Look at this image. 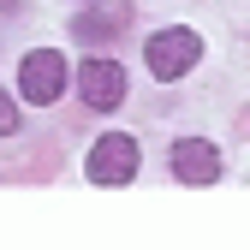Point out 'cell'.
Wrapping results in <instances>:
<instances>
[{
	"label": "cell",
	"mask_w": 250,
	"mask_h": 250,
	"mask_svg": "<svg viewBox=\"0 0 250 250\" xmlns=\"http://www.w3.org/2000/svg\"><path fill=\"white\" fill-rule=\"evenodd\" d=\"M197 54H203V42L191 36V30H155V36H149V48H143L149 78H161V83H179L185 72L197 66Z\"/></svg>",
	"instance_id": "obj_1"
},
{
	"label": "cell",
	"mask_w": 250,
	"mask_h": 250,
	"mask_svg": "<svg viewBox=\"0 0 250 250\" xmlns=\"http://www.w3.org/2000/svg\"><path fill=\"white\" fill-rule=\"evenodd\" d=\"M78 89H83V102L96 107V113H113V107L125 102V72H119V60L89 54L83 66H78Z\"/></svg>",
	"instance_id": "obj_3"
},
{
	"label": "cell",
	"mask_w": 250,
	"mask_h": 250,
	"mask_svg": "<svg viewBox=\"0 0 250 250\" xmlns=\"http://www.w3.org/2000/svg\"><path fill=\"white\" fill-rule=\"evenodd\" d=\"M89 179L96 185H131L137 179V143L125 131L96 137V149H89Z\"/></svg>",
	"instance_id": "obj_4"
},
{
	"label": "cell",
	"mask_w": 250,
	"mask_h": 250,
	"mask_svg": "<svg viewBox=\"0 0 250 250\" xmlns=\"http://www.w3.org/2000/svg\"><path fill=\"white\" fill-rule=\"evenodd\" d=\"M119 24H125L119 12H113V18H96V12H83V18H78V36H83V42H107Z\"/></svg>",
	"instance_id": "obj_6"
},
{
	"label": "cell",
	"mask_w": 250,
	"mask_h": 250,
	"mask_svg": "<svg viewBox=\"0 0 250 250\" xmlns=\"http://www.w3.org/2000/svg\"><path fill=\"white\" fill-rule=\"evenodd\" d=\"M173 179H185V185H214V179H221V155H214V143H203V137L173 143Z\"/></svg>",
	"instance_id": "obj_5"
},
{
	"label": "cell",
	"mask_w": 250,
	"mask_h": 250,
	"mask_svg": "<svg viewBox=\"0 0 250 250\" xmlns=\"http://www.w3.org/2000/svg\"><path fill=\"white\" fill-rule=\"evenodd\" d=\"M18 89H24V102H60V89H66V54H54V48H36V54H24V72H18Z\"/></svg>",
	"instance_id": "obj_2"
},
{
	"label": "cell",
	"mask_w": 250,
	"mask_h": 250,
	"mask_svg": "<svg viewBox=\"0 0 250 250\" xmlns=\"http://www.w3.org/2000/svg\"><path fill=\"white\" fill-rule=\"evenodd\" d=\"M12 131H18V102L0 89V137H12Z\"/></svg>",
	"instance_id": "obj_7"
}]
</instances>
